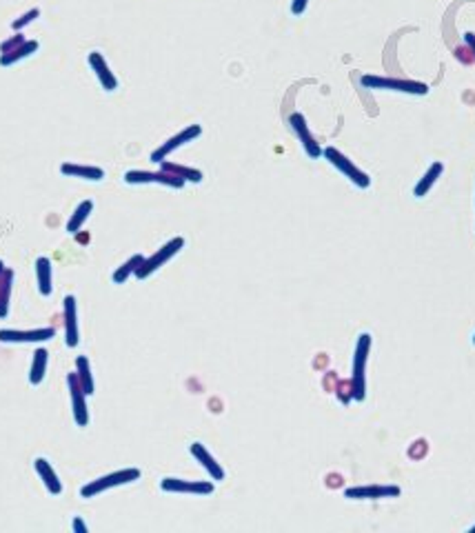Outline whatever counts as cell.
Segmentation results:
<instances>
[{
	"label": "cell",
	"instance_id": "6da1fadb",
	"mask_svg": "<svg viewBox=\"0 0 475 533\" xmlns=\"http://www.w3.org/2000/svg\"><path fill=\"white\" fill-rule=\"evenodd\" d=\"M143 471L136 469V466H129V469H120L114 473H107V475H100L96 480H89L87 484L80 487V498L91 500V498H98L105 491L109 489H116V487H123V484H132L136 480H141Z\"/></svg>",
	"mask_w": 475,
	"mask_h": 533
},
{
	"label": "cell",
	"instance_id": "7a4b0ae2",
	"mask_svg": "<svg viewBox=\"0 0 475 533\" xmlns=\"http://www.w3.org/2000/svg\"><path fill=\"white\" fill-rule=\"evenodd\" d=\"M184 247V238H173V240H169L167 242L165 247H160L156 251V254L151 256V258H145V263L138 267V271H136V278L138 280H145V278H149L151 274H156L158 269H160L162 265H167L169 260L178 254V251Z\"/></svg>",
	"mask_w": 475,
	"mask_h": 533
},
{
	"label": "cell",
	"instance_id": "3957f363",
	"mask_svg": "<svg viewBox=\"0 0 475 533\" xmlns=\"http://www.w3.org/2000/svg\"><path fill=\"white\" fill-rule=\"evenodd\" d=\"M67 387H69V398H71V416L73 423L78 427H87L89 425V407H87V394L82 389L80 380L76 376V371L67 373Z\"/></svg>",
	"mask_w": 475,
	"mask_h": 533
},
{
	"label": "cell",
	"instance_id": "277c9868",
	"mask_svg": "<svg viewBox=\"0 0 475 533\" xmlns=\"http://www.w3.org/2000/svg\"><path fill=\"white\" fill-rule=\"evenodd\" d=\"M56 338L53 327H42V329H0V342L7 344H18V342H47Z\"/></svg>",
	"mask_w": 475,
	"mask_h": 533
},
{
	"label": "cell",
	"instance_id": "5b68a950",
	"mask_svg": "<svg viewBox=\"0 0 475 533\" xmlns=\"http://www.w3.org/2000/svg\"><path fill=\"white\" fill-rule=\"evenodd\" d=\"M369 344H371V335L369 333L360 335L356 347V360H353V394H356V400L365 398V362H367Z\"/></svg>",
	"mask_w": 475,
	"mask_h": 533
},
{
	"label": "cell",
	"instance_id": "8992f818",
	"mask_svg": "<svg viewBox=\"0 0 475 533\" xmlns=\"http://www.w3.org/2000/svg\"><path fill=\"white\" fill-rule=\"evenodd\" d=\"M62 316H64V342H67L69 349H76L78 342H80L76 296H64V300H62Z\"/></svg>",
	"mask_w": 475,
	"mask_h": 533
},
{
	"label": "cell",
	"instance_id": "52a82bcc",
	"mask_svg": "<svg viewBox=\"0 0 475 533\" xmlns=\"http://www.w3.org/2000/svg\"><path fill=\"white\" fill-rule=\"evenodd\" d=\"M160 489L167 493H189V495H209L213 493V482L207 480H182V478H165L160 480Z\"/></svg>",
	"mask_w": 475,
	"mask_h": 533
},
{
	"label": "cell",
	"instance_id": "ba28073f",
	"mask_svg": "<svg viewBox=\"0 0 475 533\" xmlns=\"http://www.w3.org/2000/svg\"><path fill=\"white\" fill-rule=\"evenodd\" d=\"M125 182L127 185H147V182H156V185H167V187H180L184 185L182 178L173 176L169 171H141V169H132L125 174Z\"/></svg>",
	"mask_w": 475,
	"mask_h": 533
},
{
	"label": "cell",
	"instance_id": "9c48e42d",
	"mask_svg": "<svg viewBox=\"0 0 475 533\" xmlns=\"http://www.w3.org/2000/svg\"><path fill=\"white\" fill-rule=\"evenodd\" d=\"M200 134H202L200 125H191V127H187V129H182V132H180L178 136L169 138L165 145H160V147L156 149V152L151 154V161H154V163H165V158L169 156L171 152H175V149L182 147V145L191 143V140H195Z\"/></svg>",
	"mask_w": 475,
	"mask_h": 533
},
{
	"label": "cell",
	"instance_id": "30bf717a",
	"mask_svg": "<svg viewBox=\"0 0 475 533\" xmlns=\"http://www.w3.org/2000/svg\"><path fill=\"white\" fill-rule=\"evenodd\" d=\"M87 62H89V67L94 69L102 89L105 91H116L118 89V78L114 76V71H111V67L107 64L105 56H102L100 51H89Z\"/></svg>",
	"mask_w": 475,
	"mask_h": 533
},
{
	"label": "cell",
	"instance_id": "8fae6325",
	"mask_svg": "<svg viewBox=\"0 0 475 533\" xmlns=\"http://www.w3.org/2000/svg\"><path fill=\"white\" fill-rule=\"evenodd\" d=\"M34 469H36V473H38V478L42 480L45 489H47L51 495H60L62 493V482H60L58 473H56L53 464L47 460V458H36Z\"/></svg>",
	"mask_w": 475,
	"mask_h": 533
},
{
	"label": "cell",
	"instance_id": "7c38bea8",
	"mask_svg": "<svg viewBox=\"0 0 475 533\" xmlns=\"http://www.w3.org/2000/svg\"><path fill=\"white\" fill-rule=\"evenodd\" d=\"M60 174L67 178H78V180H89V182H100L105 178V169L94 165H80V163H62Z\"/></svg>",
	"mask_w": 475,
	"mask_h": 533
},
{
	"label": "cell",
	"instance_id": "4fadbf2b",
	"mask_svg": "<svg viewBox=\"0 0 475 533\" xmlns=\"http://www.w3.org/2000/svg\"><path fill=\"white\" fill-rule=\"evenodd\" d=\"M289 123H291L293 132L297 134V138H300V143H302V147H304V152L309 154L311 158H318V156L322 154V149H320V145H318V143H315V138L311 136L309 127H306V120H304L300 114H293L291 118H289Z\"/></svg>",
	"mask_w": 475,
	"mask_h": 533
},
{
	"label": "cell",
	"instance_id": "5bb4252c",
	"mask_svg": "<svg viewBox=\"0 0 475 533\" xmlns=\"http://www.w3.org/2000/svg\"><path fill=\"white\" fill-rule=\"evenodd\" d=\"M189 451H191V455L198 460L204 469H207V473L211 475L213 480H225V469L216 462V458H213L207 449H204V445L202 442H191L189 445Z\"/></svg>",
	"mask_w": 475,
	"mask_h": 533
},
{
	"label": "cell",
	"instance_id": "9a60e30c",
	"mask_svg": "<svg viewBox=\"0 0 475 533\" xmlns=\"http://www.w3.org/2000/svg\"><path fill=\"white\" fill-rule=\"evenodd\" d=\"M36 283H38V292L40 296H51L53 294V265L47 256H40L36 258Z\"/></svg>",
	"mask_w": 475,
	"mask_h": 533
},
{
	"label": "cell",
	"instance_id": "2e32d148",
	"mask_svg": "<svg viewBox=\"0 0 475 533\" xmlns=\"http://www.w3.org/2000/svg\"><path fill=\"white\" fill-rule=\"evenodd\" d=\"M324 156H327V158H329V163H333L340 171L347 174L353 182H358L360 187H367V185H369V178H367L365 174H362V171H358L356 167H353V165H351L342 154L335 152V149H331V147H329V149H324Z\"/></svg>",
	"mask_w": 475,
	"mask_h": 533
},
{
	"label": "cell",
	"instance_id": "e0dca14e",
	"mask_svg": "<svg viewBox=\"0 0 475 533\" xmlns=\"http://www.w3.org/2000/svg\"><path fill=\"white\" fill-rule=\"evenodd\" d=\"M38 49H40L38 40H25L21 47H16V49L7 51V54H0V67H12V64L29 58V56L36 54Z\"/></svg>",
	"mask_w": 475,
	"mask_h": 533
},
{
	"label": "cell",
	"instance_id": "ac0fdd59",
	"mask_svg": "<svg viewBox=\"0 0 475 533\" xmlns=\"http://www.w3.org/2000/svg\"><path fill=\"white\" fill-rule=\"evenodd\" d=\"M47 364H49V351L45 347H38L34 351L32 358V369H29V385L38 387L45 380V373H47Z\"/></svg>",
	"mask_w": 475,
	"mask_h": 533
},
{
	"label": "cell",
	"instance_id": "d6986e66",
	"mask_svg": "<svg viewBox=\"0 0 475 533\" xmlns=\"http://www.w3.org/2000/svg\"><path fill=\"white\" fill-rule=\"evenodd\" d=\"M91 211H94V200H82L76 209H73L71 218L67 220V233H71V236H76V233L85 227V222L89 220Z\"/></svg>",
	"mask_w": 475,
	"mask_h": 533
},
{
	"label": "cell",
	"instance_id": "ffe728a7",
	"mask_svg": "<svg viewBox=\"0 0 475 533\" xmlns=\"http://www.w3.org/2000/svg\"><path fill=\"white\" fill-rule=\"evenodd\" d=\"M76 376L80 380L82 389H85L87 396L96 394V385H94V376H91V362L87 355H78L76 358Z\"/></svg>",
	"mask_w": 475,
	"mask_h": 533
},
{
	"label": "cell",
	"instance_id": "44dd1931",
	"mask_svg": "<svg viewBox=\"0 0 475 533\" xmlns=\"http://www.w3.org/2000/svg\"><path fill=\"white\" fill-rule=\"evenodd\" d=\"M143 263H145V256H141V254H136V256L129 258L127 263H125V265H120V267L114 271V276H111V280H114V285H125L129 278L136 276L138 267H141Z\"/></svg>",
	"mask_w": 475,
	"mask_h": 533
},
{
	"label": "cell",
	"instance_id": "7402d4cb",
	"mask_svg": "<svg viewBox=\"0 0 475 533\" xmlns=\"http://www.w3.org/2000/svg\"><path fill=\"white\" fill-rule=\"evenodd\" d=\"M12 289H14V269H5L3 283H0V320H5L9 313V300H12Z\"/></svg>",
	"mask_w": 475,
	"mask_h": 533
},
{
	"label": "cell",
	"instance_id": "603a6c76",
	"mask_svg": "<svg viewBox=\"0 0 475 533\" xmlns=\"http://www.w3.org/2000/svg\"><path fill=\"white\" fill-rule=\"evenodd\" d=\"M398 487H358V489H347V498H385V495H398Z\"/></svg>",
	"mask_w": 475,
	"mask_h": 533
},
{
	"label": "cell",
	"instance_id": "cb8c5ba5",
	"mask_svg": "<svg viewBox=\"0 0 475 533\" xmlns=\"http://www.w3.org/2000/svg\"><path fill=\"white\" fill-rule=\"evenodd\" d=\"M162 169L173 174V176H178V178H182V180H191V182H200L202 180V174L198 169H187V167L171 165V163H162Z\"/></svg>",
	"mask_w": 475,
	"mask_h": 533
},
{
	"label": "cell",
	"instance_id": "d4e9b609",
	"mask_svg": "<svg viewBox=\"0 0 475 533\" xmlns=\"http://www.w3.org/2000/svg\"><path fill=\"white\" fill-rule=\"evenodd\" d=\"M38 16H40V9H38V7H36V9H29V12L23 14L21 18H18V21H14V23H12V29H14V32H23L25 27H27V25H32Z\"/></svg>",
	"mask_w": 475,
	"mask_h": 533
},
{
	"label": "cell",
	"instance_id": "484cf974",
	"mask_svg": "<svg viewBox=\"0 0 475 533\" xmlns=\"http://www.w3.org/2000/svg\"><path fill=\"white\" fill-rule=\"evenodd\" d=\"M27 38L25 36L18 32L16 36H12L9 40H5V43H0V54H7V51H12V49H16V47H21L23 43H25Z\"/></svg>",
	"mask_w": 475,
	"mask_h": 533
},
{
	"label": "cell",
	"instance_id": "4316f807",
	"mask_svg": "<svg viewBox=\"0 0 475 533\" xmlns=\"http://www.w3.org/2000/svg\"><path fill=\"white\" fill-rule=\"evenodd\" d=\"M440 171H442V165H433V167H431V171L426 174V180H424L420 187H417V189H415V193H417V196H422V193L428 189V185H431V182L435 180V176L440 174Z\"/></svg>",
	"mask_w": 475,
	"mask_h": 533
},
{
	"label": "cell",
	"instance_id": "83f0119b",
	"mask_svg": "<svg viewBox=\"0 0 475 533\" xmlns=\"http://www.w3.org/2000/svg\"><path fill=\"white\" fill-rule=\"evenodd\" d=\"M71 529L76 531V533H89V527L85 525V522H82L80 516H76V518L71 520Z\"/></svg>",
	"mask_w": 475,
	"mask_h": 533
},
{
	"label": "cell",
	"instance_id": "f1b7e54d",
	"mask_svg": "<svg viewBox=\"0 0 475 533\" xmlns=\"http://www.w3.org/2000/svg\"><path fill=\"white\" fill-rule=\"evenodd\" d=\"M306 3H309V0H293L291 12H293L295 16H300V14L304 12V9H306Z\"/></svg>",
	"mask_w": 475,
	"mask_h": 533
},
{
	"label": "cell",
	"instance_id": "f546056e",
	"mask_svg": "<svg viewBox=\"0 0 475 533\" xmlns=\"http://www.w3.org/2000/svg\"><path fill=\"white\" fill-rule=\"evenodd\" d=\"M5 263H3V260H0V283H3V276H5Z\"/></svg>",
	"mask_w": 475,
	"mask_h": 533
},
{
	"label": "cell",
	"instance_id": "4dcf8cb0",
	"mask_svg": "<svg viewBox=\"0 0 475 533\" xmlns=\"http://www.w3.org/2000/svg\"><path fill=\"white\" fill-rule=\"evenodd\" d=\"M471 531H475V527H473V529H471Z\"/></svg>",
	"mask_w": 475,
	"mask_h": 533
},
{
	"label": "cell",
	"instance_id": "1f68e13d",
	"mask_svg": "<svg viewBox=\"0 0 475 533\" xmlns=\"http://www.w3.org/2000/svg\"><path fill=\"white\" fill-rule=\"evenodd\" d=\"M473 342H475V338H473Z\"/></svg>",
	"mask_w": 475,
	"mask_h": 533
}]
</instances>
